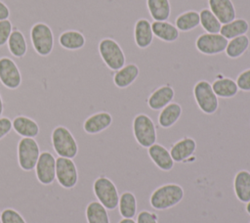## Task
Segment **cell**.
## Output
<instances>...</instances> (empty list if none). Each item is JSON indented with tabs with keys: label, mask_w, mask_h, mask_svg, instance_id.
Returning <instances> with one entry per match:
<instances>
[{
	"label": "cell",
	"mask_w": 250,
	"mask_h": 223,
	"mask_svg": "<svg viewBox=\"0 0 250 223\" xmlns=\"http://www.w3.org/2000/svg\"><path fill=\"white\" fill-rule=\"evenodd\" d=\"M146 7L150 17L155 22L167 21L171 15L169 0H146Z\"/></svg>",
	"instance_id": "obj_28"
},
{
	"label": "cell",
	"mask_w": 250,
	"mask_h": 223,
	"mask_svg": "<svg viewBox=\"0 0 250 223\" xmlns=\"http://www.w3.org/2000/svg\"><path fill=\"white\" fill-rule=\"evenodd\" d=\"M229 40L221 33H202L195 40L197 51L203 55L213 56L225 52Z\"/></svg>",
	"instance_id": "obj_9"
},
{
	"label": "cell",
	"mask_w": 250,
	"mask_h": 223,
	"mask_svg": "<svg viewBox=\"0 0 250 223\" xmlns=\"http://www.w3.org/2000/svg\"><path fill=\"white\" fill-rule=\"evenodd\" d=\"M35 172L37 179L44 185H50L56 180V156L49 152L39 155Z\"/></svg>",
	"instance_id": "obj_12"
},
{
	"label": "cell",
	"mask_w": 250,
	"mask_h": 223,
	"mask_svg": "<svg viewBox=\"0 0 250 223\" xmlns=\"http://www.w3.org/2000/svg\"><path fill=\"white\" fill-rule=\"evenodd\" d=\"M22 82V74L18 65L8 57L0 58V83L9 90L18 89Z\"/></svg>",
	"instance_id": "obj_10"
},
{
	"label": "cell",
	"mask_w": 250,
	"mask_h": 223,
	"mask_svg": "<svg viewBox=\"0 0 250 223\" xmlns=\"http://www.w3.org/2000/svg\"><path fill=\"white\" fill-rule=\"evenodd\" d=\"M239 90L243 92H250V67L241 71L235 80Z\"/></svg>",
	"instance_id": "obj_35"
},
{
	"label": "cell",
	"mask_w": 250,
	"mask_h": 223,
	"mask_svg": "<svg viewBox=\"0 0 250 223\" xmlns=\"http://www.w3.org/2000/svg\"><path fill=\"white\" fill-rule=\"evenodd\" d=\"M53 149L58 156L73 159L78 154V144L73 134L65 126L60 125L53 129L51 135Z\"/></svg>",
	"instance_id": "obj_2"
},
{
	"label": "cell",
	"mask_w": 250,
	"mask_h": 223,
	"mask_svg": "<svg viewBox=\"0 0 250 223\" xmlns=\"http://www.w3.org/2000/svg\"><path fill=\"white\" fill-rule=\"evenodd\" d=\"M1 223H26L24 218L17 210L6 208L0 214Z\"/></svg>",
	"instance_id": "obj_34"
},
{
	"label": "cell",
	"mask_w": 250,
	"mask_h": 223,
	"mask_svg": "<svg viewBox=\"0 0 250 223\" xmlns=\"http://www.w3.org/2000/svg\"><path fill=\"white\" fill-rule=\"evenodd\" d=\"M13 130L21 137L37 138L39 135V125L31 117L26 115H18L13 120Z\"/></svg>",
	"instance_id": "obj_21"
},
{
	"label": "cell",
	"mask_w": 250,
	"mask_h": 223,
	"mask_svg": "<svg viewBox=\"0 0 250 223\" xmlns=\"http://www.w3.org/2000/svg\"><path fill=\"white\" fill-rule=\"evenodd\" d=\"M119 213L123 218H133L137 213L138 202L135 194L131 191H124L119 197Z\"/></svg>",
	"instance_id": "obj_31"
},
{
	"label": "cell",
	"mask_w": 250,
	"mask_h": 223,
	"mask_svg": "<svg viewBox=\"0 0 250 223\" xmlns=\"http://www.w3.org/2000/svg\"><path fill=\"white\" fill-rule=\"evenodd\" d=\"M56 179L66 189H71L77 184L78 172L73 159L62 156L56 158Z\"/></svg>",
	"instance_id": "obj_11"
},
{
	"label": "cell",
	"mask_w": 250,
	"mask_h": 223,
	"mask_svg": "<svg viewBox=\"0 0 250 223\" xmlns=\"http://www.w3.org/2000/svg\"><path fill=\"white\" fill-rule=\"evenodd\" d=\"M133 134L140 147L147 149L156 143L157 133L153 120L146 113L135 115L132 123Z\"/></svg>",
	"instance_id": "obj_4"
},
{
	"label": "cell",
	"mask_w": 250,
	"mask_h": 223,
	"mask_svg": "<svg viewBox=\"0 0 250 223\" xmlns=\"http://www.w3.org/2000/svg\"><path fill=\"white\" fill-rule=\"evenodd\" d=\"M153 33L151 28V22L145 19H139L134 26V40L140 49H146L149 47L153 41Z\"/></svg>",
	"instance_id": "obj_18"
},
{
	"label": "cell",
	"mask_w": 250,
	"mask_h": 223,
	"mask_svg": "<svg viewBox=\"0 0 250 223\" xmlns=\"http://www.w3.org/2000/svg\"><path fill=\"white\" fill-rule=\"evenodd\" d=\"M13 130V123L9 117H0V140L6 137Z\"/></svg>",
	"instance_id": "obj_38"
},
{
	"label": "cell",
	"mask_w": 250,
	"mask_h": 223,
	"mask_svg": "<svg viewBox=\"0 0 250 223\" xmlns=\"http://www.w3.org/2000/svg\"><path fill=\"white\" fill-rule=\"evenodd\" d=\"M151 28L153 35L163 42H175L180 36V31L178 30L176 25L169 22L168 21H154L153 22H151Z\"/></svg>",
	"instance_id": "obj_22"
},
{
	"label": "cell",
	"mask_w": 250,
	"mask_h": 223,
	"mask_svg": "<svg viewBox=\"0 0 250 223\" xmlns=\"http://www.w3.org/2000/svg\"><path fill=\"white\" fill-rule=\"evenodd\" d=\"M233 191L236 199L243 203L250 201V171L238 170L233 177Z\"/></svg>",
	"instance_id": "obj_20"
},
{
	"label": "cell",
	"mask_w": 250,
	"mask_h": 223,
	"mask_svg": "<svg viewBox=\"0 0 250 223\" xmlns=\"http://www.w3.org/2000/svg\"><path fill=\"white\" fill-rule=\"evenodd\" d=\"M248 30H249V22L245 19L235 18L231 22L222 24L220 33L225 38L229 40L231 38L246 34Z\"/></svg>",
	"instance_id": "obj_26"
},
{
	"label": "cell",
	"mask_w": 250,
	"mask_h": 223,
	"mask_svg": "<svg viewBox=\"0 0 250 223\" xmlns=\"http://www.w3.org/2000/svg\"><path fill=\"white\" fill-rule=\"evenodd\" d=\"M147 156L159 170L171 171L174 167L175 161L173 160L170 152L161 144L155 143L147 148Z\"/></svg>",
	"instance_id": "obj_14"
},
{
	"label": "cell",
	"mask_w": 250,
	"mask_h": 223,
	"mask_svg": "<svg viewBox=\"0 0 250 223\" xmlns=\"http://www.w3.org/2000/svg\"><path fill=\"white\" fill-rule=\"evenodd\" d=\"M210 11L222 24L231 22L236 17V11L231 0H208Z\"/></svg>",
	"instance_id": "obj_17"
},
{
	"label": "cell",
	"mask_w": 250,
	"mask_h": 223,
	"mask_svg": "<svg viewBox=\"0 0 250 223\" xmlns=\"http://www.w3.org/2000/svg\"><path fill=\"white\" fill-rule=\"evenodd\" d=\"M183 112L182 106L179 103L171 102L164 107L158 114V124L160 127L167 129L172 127L181 117Z\"/></svg>",
	"instance_id": "obj_23"
},
{
	"label": "cell",
	"mask_w": 250,
	"mask_h": 223,
	"mask_svg": "<svg viewBox=\"0 0 250 223\" xmlns=\"http://www.w3.org/2000/svg\"><path fill=\"white\" fill-rule=\"evenodd\" d=\"M200 24L199 13L195 10H188L181 13L175 19V25L179 31L188 32L193 30Z\"/></svg>",
	"instance_id": "obj_29"
},
{
	"label": "cell",
	"mask_w": 250,
	"mask_h": 223,
	"mask_svg": "<svg viewBox=\"0 0 250 223\" xmlns=\"http://www.w3.org/2000/svg\"><path fill=\"white\" fill-rule=\"evenodd\" d=\"M30 41L34 51L39 56L46 57L54 49V33L45 22H39L31 26Z\"/></svg>",
	"instance_id": "obj_7"
},
{
	"label": "cell",
	"mask_w": 250,
	"mask_h": 223,
	"mask_svg": "<svg viewBox=\"0 0 250 223\" xmlns=\"http://www.w3.org/2000/svg\"><path fill=\"white\" fill-rule=\"evenodd\" d=\"M18 161L23 170L34 169L40 155V149L35 138L21 137L18 143Z\"/></svg>",
	"instance_id": "obj_8"
},
{
	"label": "cell",
	"mask_w": 250,
	"mask_h": 223,
	"mask_svg": "<svg viewBox=\"0 0 250 223\" xmlns=\"http://www.w3.org/2000/svg\"><path fill=\"white\" fill-rule=\"evenodd\" d=\"M118 223H137L133 220V218H122Z\"/></svg>",
	"instance_id": "obj_40"
},
{
	"label": "cell",
	"mask_w": 250,
	"mask_h": 223,
	"mask_svg": "<svg viewBox=\"0 0 250 223\" xmlns=\"http://www.w3.org/2000/svg\"><path fill=\"white\" fill-rule=\"evenodd\" d=\"M10 17V9L8 6L0 0V21L8 20Z\"/></svg>",
	"instance_id": "obj_39"
},
{
	"label": "cell",
	"mask_w": 250,
	"mask_h": 223,
	"mask_svg": "<svg viewBox=\"0 0 250 223\" xmlns=\"http://www.w3.org/2000/svg\"><path fill=\"white\" fill-rule=\"evenodd\" d=\"M137 223H158V217L153 212L143 210L137 216Z\"/></svg>",
	"instance_id": "obj_37"
},
{
	"label": "cell",
	"mask_w": 250,
	"mask_h": 223,
	"mask_svg": "<svg viewBox=\"0 0 250 223\" xmlns=\"http://www.w3.org/2000/svg\"><path fill=\"white\" fill-rule=\"evenodd\" d=\"M193 97L198 109L205 114H213L219 109V100L207 80H198L193 86Z\"/></svg>",
	"instance_id": "obj_6"
},
{
	"label": "cell",
	"mask_w": 250,
	"mask_h": 223,
	"mask_svg": "<svg viewBox=\"0 0 250 223\" xmlns=\"http://www.w3.org/2000/svg\"><path fill=\"white\" fill-rule=\"evenodd\" d=\"M140 68L136 64L130 63L116 70L112 76V81L115 87L125 89L132 85L139 77Z\"/></svg>",
	"instance_id": "obj_19"
},
{
	"label": "cell",
	"mask_w": 250,
	"mask_h": 223,
	"mask_svg": "<svg viewBox=\"0 0 250 223\" xmlns=\"http://www.w3.org/2000/svg\"><path fill=\"white\" fill-rule=\"evenodd\" d=\"M175 97V90L169 84H164L157 87L148 96L146 103L150 110L160 111L170 104Z\"/></svg>",
	"instance_id": "obj_15"
},
{
	"label": "cell",
	"mask_w": 250,
	"mask_h": 223,
	"mask_svg": "<svg viewBox=\"0 0 250 223\" xmlns=\"http://www.w3.org/2000/svg\"><path fill=\"white\" fill-rule=\"evenodd\" d=\"M12 31H13V25L9 19L0 21V47L4 46L8 42V39Z\"/></svg>",
	"instance_id": "obj_36"
},
{
	"label": "cell",
	"mask_w": 250,
	"mask_h": 223,
	"mask_svg": "<svg viewBox=\"0 0 250 223\" xmlns=\"http://www.w3.org/2000/svg\"><path fill=\"white\" fill-rule=\"evenodd\" d=\"M245 211L250 215V201H248L246 203V206H245Z\"/></svg>",
	"instance_id": "obj_42"
},
{
	"label": "cell",
	"mask_w": 250,
	"mask_h": 223,
	"mask_svg": "<svg viewBox=\"0 0 250 223\" xmlns=\"http://www.w3.org/2000/svg\"><path fill=\"white\" fill-rule=\"evenodd\" d=\"M0 214H1V212H0Z\"/></svg>",
	"instance_id": "obj_43"
},
{
	"label": "cell",
	"mask_w": 250,
	"mask_h": 223,
	"mask_svg": "<svg viewBox=\"0 0 250 223\" xmlns=\"http://www.w3.org/2000/svg\"><path fill=\"white\" fill-rule=\"evenodd\" d=\"M250 39L244 34L229 40L228 45L226 47L225 53L230 59H237L241 57L249 48Z\"/></svg>",
	"instance_id": "obj_32"
},
{
	"label": "cell",
	"mask_w": 250,
	"mask_h": 223,
	"mask_svg": "<svg viewBox=\"0 0 250 223\" xmlns=\"http://www.w3.org/2000/svg\"><path fill=\"white\" fill-rule=\"evenodd\" d=\"M200 25L207 33H220L222 23L217 17L210 11V9L204 8L199 12Z\"/></svg>",
	"instance_id": "obj_33"
},
{
	"label": "cell",
	"mask_w": 250,
	"mask_h": 223,
	"mask_svg": "<svg viewBox=\"0 0 250 223\" xmlns=\"http://www.w3.org/2000/svg\"><path fill=\"white\" fill-rule=\"evenodd\" d=\"M196 148V141L191 137L186 136L175 142L169 152L175 162H183L194 155Z\"/></svg>",
	"instance_id": "obj_16"
},
{
	"label": "cell",
	"mask_w": 250,
	"mask_h": 223,
	"mask_svg": "<svg viewBox=\"0 0 250 223\" xmlns=\"http://www.w3.org/2000/svg\"><path fill=\"white\" fill-rule=\"evenodd\" d=\"M59 43L66 50L75 51L84 47L86 38L82 32L75 29H68L60 34Z\"/></svg>",
	"instance_id": "obj_25"
},
{
	"label": "cell",
	"mask_w": 250,
	"mask_h": 223,
	"mask_svg": "<svg viewBox=\"0 0 250 223\" xmlns=\"http://www.w3.org/2000/svg\"><path fill=\"white\" fill-rule=\"evenodd\" d=\"M99 54L108 69L116 71L125 66L126 57L119 43L109 37L103 38L98 45Z\"/></svg>",
	"instance_id": "obj_3"
},
{
	"label": "cell",
	"mask_w": 250,
	"mask_h": 223,
	"mask_svg": "<svg viewBox=\"0 0 250 223\" xmlns=\"http://www.w3.org/2000/svg\"><path fill=\"white\" fill-rule=\"evenodd\" d=\"M93 192L97 201L107 210H114L118 206L119 191L113 181L108 177H98L93 183Z\"/></svg>",
	"instance_id": "obj_5"
},
{
	"label": "cell",
	"mask_w": 250,
	"mask_h": 223,
	"mask_svg": "<svg viewBox=\"0 0 250 223\" xmlns=\"http://www.w3.org/2000/svg\"><path fill=\"white\" fill-rule=\"evenodd\" d=\"M87 223H110L107 209L98 201L88 203L85 209Z\"/></svg>",
	"instance_id": "obj_27"
},
{
	"label": "cell",
	"mask_w": 250,
	"mask_h": 223,
	"mask_svg": "<svg viewBox=\"0 0 250 223\" xmlns=\"http://www.w3.org/2000/svg\"><path fill=\"white\" fill-rule=\"evenodd\" d=\"M113 122L112 114L107 111H100L85 118L83 130L89 135H99L107 130Z\"/></svg>",
	"instance_id": "obj_13"
},
{
	"label": "cell",
	"mask_w": 250,
	"mask_h": 223,
	"mask_svg": "<svg viewBox=\"0 0 250 223\" xmlns=\"http://www.w3.org/2000/svg\"><path fill=\"white\" fill-rule=\"evenodd\" d=\"M7 44L9 52L16 58H22L27 52V43L25 37L18 28L13 29Z\"/></svg>",
	"instance_id": "obj_30"
},
{
	"label": "cell",
	"mask_w": 250,
	"mask_h": 223,
	"mask_svg": "<svg viewBox=\"0 0 250 223\" xmlns=\"http://www.w3.org/2000/svg\"><path fill=\"white\" fill-rule=\"evenodd\" d=\"M185 197L184 188L178 183H165L154 189L149 196V204L157 210H165L179 204Z\"/></svg>",
	"instance_id": "obj_1"
},
{
	"label": "cell",
	"mask_w": 250,
	"mask_h": 223,
	"mask_svg": "<svg viewBox=\"0 0 250 223\" xmlns=\"http://www.w3.org/2000/svg\"><path fill=\"white\" fill-rule=\"evenodd\" d=\"M3 111H4V104H3V99H2V96L0 93V117L3 114Z\"/></svg>",
	"instance_id": "obj_41"
},
{
	"label": "cell",
	"mask_w": 250,
	"mask_h": 223,
	"mask_svg": "<svg viewBox=\"0 0 250 223\" xmlns=\"http://www.w3.org/2000/svg\"><path fill=\"white\" fill-rule=\"evenodd\" d=\"M211 85L216 96L223 99L233 98L237 95L239 90L235 80L225 76L216 78Z\"/></svg>",
	"instance_id": "obj_24"
}]
</instances>
